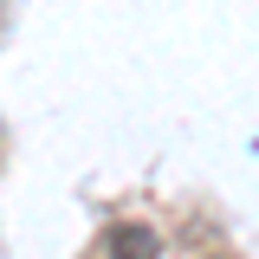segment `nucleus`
<instances>
[{"mask_svg": "<svg viewBox=\"0 0 259 259\" xmlns=\"http://www.w3.org/2000/svg\"><path fill=\"white\" fill-rule=\"evenodd\" d=\"M104 253L110 259H162V240L149 233V227H110Z\"/></svg>", "mask_w": 259, "mask_h": 259, "instance_id": "f257e3e1", "label": "nucleus"}]
</instances>
